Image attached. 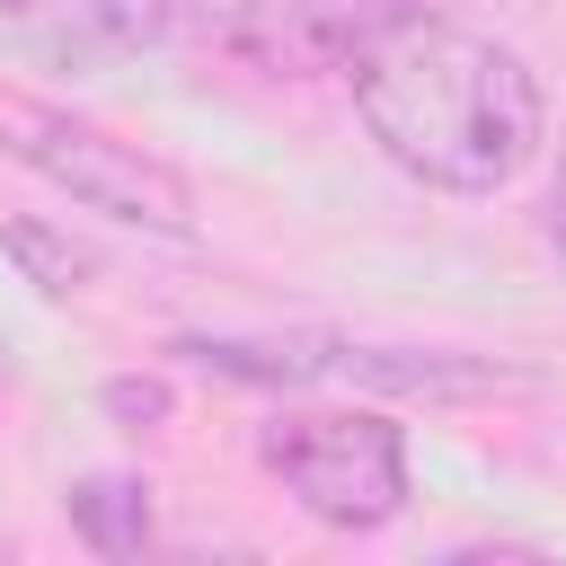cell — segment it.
<instances>
[{
  "mask_svg": "<svg viewBox=\"0 0 566 566\" xmlns=\"http://www.w3.org/2000/svg\"><path fill=\"white\" fill-rule=\"evenodd\" d=\"M354 106L389 168L442 195H495L539 150V80L513 44L442 18H416L354 53Z\"/></svg>",
  "mask_w": 566,
  "mask_h": 566,
  "instance_id": "1",
  "label": "cell"
},
{
  "mask_svg": "<svg viewBox=\"0 0 566 566\" xmlns=\"http://www.w3.org/2000/svg\"><path fill=\"white\" fill-rule=\"evenodd\" d=\"M0 150L18 168H35L44 186H62L71 203L106 212V221H133L150 239H195V186L159 150L115 142L106 124H88L71 106H44V97L0 88Z\"/></svg>",
  "mask_w": 566,
  "mask_h": 566,
  "instance_id": "2",
  "label": "cell"
},
{
  "mask_svg": "<svg viewBox=\"0 0 566 566\" xmlns=\"http://www.w3.org/2000/svg\"><path fill=\"white\" fill-rule=\"evenodd\" d=\"M256 460L327 531H380L407 504V433L371 407H283L256 433Z\"/></svg>",
  "mask_w": 566,
  "mask_h": 566,
  "instance_id": "3",
  "label": "cell"
},
{
  "mask_svg": "<svg viewBox=\"0 0 566 566\" xmlns=\"http://www.w3.org/2000/svg\"><path fill=\"white\" fill-rule=\"evenodd\" d=\"M186 0H0V35L53 71H106L150 53Z\"/></svg>",
  "mask_w": 566,
  "mask_h": 566,
  "instance_id": "4",
  "label": "cell"
},
{
  "mask_svg": "<svg viewBox=\"0 0 566 566\" xmlns=\"http://www.w3.org/2000/svg\"><path fill=\"white\" fill-rule=\"evenodd\" d=\"M62 513H71V531H80L97 557H142V548H150V486L124 478V469L80 478V486L62 495Z\"/></svg>",
  "mask_w": 566,
  "mask_h": 566,
  "instance_id": "5",
  "label": "cell"
},
{
  "mask_svg": "<svg viewBox=\"0 0 566 566\" xmlns=\"http://www.w3.org/2000/svg\"><path fill=\"white\" fill-rule=\"evenodd\" d=\"M451 0H292V18H301V35L318 44V53H336V62H354V53H371L380 35H398V27H416V18H442Z\"/></svg>",
  "mask_w": 566,
  "mask_h": 566,
  "instance_id": "6",
  "label": "cell"
},
{
  "mask_svg": "<svg viewBox=\"0 0 566 566\" xmlns=\"http://www.w3.org/2000/svg\"><path fill=\"white\" fill-rule=\"evenodd\" d=\"M0 248L27 265V283H35L44 301H71V292H80V256H71L53 230H35V221H9V230H0Z\"/></svg>",
  "mask_w": 566,
  "mask_h": 566,
  "instance_id": "7",
  "label": "cell"
},
{
  "mask_svg": "<svg viewBox=\"0 0 566 566\" xmlns=\"http://www.w3.org/2000/svg\"><path fill=\"white\" fill-rule=\"evenodd\" d=\"M106 407H115V416H133V424H150V416H168V389H159V380H115V389H106Z\"/></svg>",
  "mask_w": 566,
  "mask_h": 566,
  "instance_id": "8",
  "label": "cell"
},
{
  "mask_svg": "<svg viewBox=\"0 0 566 566\" xmlns=\"http://www.w3.org/2000/svg\"><path fill=\"white\" fill-rule=\"evenodd\" d=\"M548 248H557V265H566V168H557V195H548Z\"/></svg>",
  "mask_w": 566,
  "mask_h": 566,
  "instance_id": "9",
  "label": "cell"
}]
</instances>
